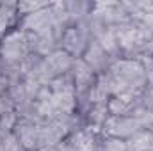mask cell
Returning a JSON list of instances; mask_svg holds the SVG:
<instances>
[{
    "instance_id": "11",
    "label": "cell",
    "mask_w": 153,
    "mask_h": 151,
    "mask_svg": "<svg viewBox=\"0 0 153 151\" xmlns=\"http://www.w3.org/2000/svg\"><path fill=\"white\" fill-rule=\"evenodd\" d=\"M9 85H11V80L5 76V73H2V71H0V96L7 94V91H9Z\"/></svg>"
},
{
    "instance_id": "7",
    "label": "cell",
    "mask_w": 153,
    "mask_h": 151,
    "mask_svg": "<svg viewBox=\"0 0 153 151\" xmlns=\"http://www.w3.org/2000/svg\"><path fill=\"white\" fill-rule=\"evenodd\" d=\"M18 25H20L18 4L0 2V39L5 38L11 30L18 29Z\"/></svg>"
},
{
    "instance_id": "12",
    "label": "cell",
    "mask_w": 153,
    "mask_h": 151,
    "mask_svg": "<svg viewBox=\"0 0 153 151\" xmlns=\"http://www.w3.org/2000/svg\"><path fill=\"white\" fill-rule=\"evenodd\" d=\"M144 66H146V82L148 85H153V59L146 61Z\"/></svg>"
},
{
    "instance_id": "10",
    "label": "cell",
    "mask_w": 153,
    "mask_h": 151,
    "mask_svg": "<svg viewBox=\"0 0 153 151\" xmlns=\"http://www.w3.org/2000/svg\"><path fill=\"white\" fill-rule=\"evenodd\" d=\"M9 112H16V105L7 94H4L0 96V115H5Z\"/></svg>"
},
{
    "instance_id": "8",
    "label": "cell",
    "mask_w": 153,
    "mask_h": 151,
    "mask_svg": "<svg viewBox=\"0 0 153 151\" xmlns=\"http://www.w3.org/2000/svg\"><path fill=\"white\" fill-rule=\"evenodd\" d=\"M126 142V151H152L153 150V132L150 130H139L134 133Z\"/></svg>"
},
{
    "instance_id": "2",
    "label": "cell",
    "mask_w": 153,
    "mask_h": 151,
    "mask_svg": "<svg viewBox=\"0 0 153 151\" xmlns=\"http://www.w3.org/2000/svg\"><path fill=\"white\" fill-rule=\"evenodd\" d=\"M30 53L29 34L20 27L0 39V66H22Z\"/></svg>"
},
{
    "instance_id": "4",
    "label": "cell",
    "mask_w": 153,
    "mask_h": 151,
    "mask_svg": "<svg viewBox=\"0 0 153 151\" xmlns=\"http://www.w3.org/2000/svg\"><path fill=\"white\" fill-rule=\"evenodd\" d=\"M139 130L143 128L135 117H119V115H109V119L102 126V133H105V137H116L121 141L130 139Z\"/></svg>"
},
{
    "instance_id": "5",
    "label": "cell",
    "mask_w": 153,
    "mask_h": 151,
    "mask_svg": "<svg viewBox=\"0 0 153 151\" xmlns=\"http://www.w3.org/2000/svg\"><path fill=\"white\" fill-rule=\"evenodd\" d=\"M96 75H103V73H107L109 71V68L112 66V62H114L117 57H112L111 53H107L94 39L87 44V48H85V52H84V55L80 57Z\"/></svg>"
},
{
    "instance_id": "1",
    "label": "cell",
    "mask_w": 153,
    "mask_h": 151,
    "mask_svg": "<svg viewBox=\"0 0 153 151\" xmlns=\"http://www.w3.org/2000/svg\"><path fill=\"white\" fill-rule=\"evenodd\" d=\"M105 75L109 78L112 96L128 94V93H141L148 85L146 66H144V62H141L137 59L117 57Z\"/></svg>"
},
{
    "instance_id": "6",
    "label": "cell",
    "mask_w": 153,
    "mask_h": 151,
    "mask_svg": "<svg viewBox=\"0 0 153 151\" xmlns=\"http://www.w3.org/2000/svg\"><path fill=\"white\" fill-rule=\"evenodd\" d=\"M73 64H75V57H71L68 52H64L61 48H57L55 52H52V53H48L45 57V66L48 68L50 75L53 78L68 75L71 71Z\"/></svg>"
},
{
    "instance_id": "3",
    "label": "cell",
    "mask_w": 153,
    "mask_h": 151,
    "mask_svg": "<svg viewBox=\"0 0 153 151\" xmlns=\"http://www.w3.org/2000/svg\"><path fill=\"white\" fill-rule=\"evenodd\" d=\"M89 43H91V38L84 32V29L78 25H71L62 32V36L59 39V48L68 52L71 57L80 59Z\"/></svg>"
},
{
    "instance_id": "9",
    "label": "cell",
    "mask_w": 153,
    "mask_h": 151,
    "mask_svg": "<svg viewBox=\"0 0 153 151\" xmlns=\"http://www.w3.org/2000/svg\"><path fill=\"white\" fill-rule=\"evenodd\" d=\"M141 107L148 112H153V85H146L141 91Z\"/></svg>"
},
{
    "instance_id": "13",
    "label": "cell",
    "mask_w": 153,
    "mask_h": 151,
    "mask_svg": "<svg viewBox=\"0 0 153 151\" xmlns=\"http://www.w3.org/2000/svg\"><path fill=\"white\" fill-rule=\"evenodd\" d=\"M48 151H57V150H55V148H53V150H48Z\"/></svg>"
}]
</instances>
